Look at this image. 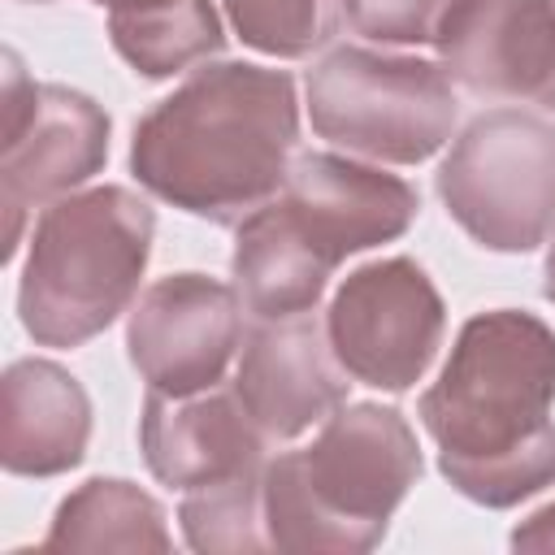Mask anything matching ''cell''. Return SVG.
Segmentation results:
<instances>
[{
	"label": "cell",
	"instance_id": "1",
	"mask_svg": "<svg viewBox=\"0 0 555 555\" xmlns=\"http://www.w3.org/2000/svg\"><path fill=\"white\" fill-rule=\"evenodd\" d=\"M555 330L525 308H490L460 325L416 416L438 473L477 507H516L555 486Z\"/></svg>",
	"mask_w": 555,
	"mask_h": 555
},
{
	"label": "cell",
	"instance_id": "2",
	"mask_svg": "<svg viewBox=\"0 0 555 555\" xmlns=\"http://www.w3.org/2000/svg\"><path fill=\"white\" fill-rule=\"evenodd\" d=\"M295 143L299 100L286 69L204 61L134 121L130 173L169 208L238 225L286 186Z\"/></svg>",
	"mask_w": 555,
	"mask_h": 555
},
{
	"label": "cell",
	"instance_id": "3",
	"mask_svg": "<svg viewBox=\"0 0 555 555\" xmlns=\"http://www.w3.org/2000/svg\"><path fill=\"white\" fill-rule=\"evenodd\" d=\"M416 212L421 195L408 178L356 156L304 152L286 186L238 221L234 291L256 321L317 312L334 269L356 251L403 238Z\"/></svg>",
	"mask_w": 555,
	"mask_h": 555
},
{
	"label": "cell",
	"instance_id": "4",
	"mask_svg": "<svg viewBox=\"0 0 555 555\" xmlns=\"http://www.w3.org/2000/svg\"><path fill=\"white\" fill-rule=\"evenodd\" d=\"M421 473V442L399 408L343 403L308 447L278 451L264 464L269 551H373Z\"/></svg>",
	"mask_w": 555,
	"mask_h": 555
},
{
	"label": "cell",
	"instance_id": "5",
	"mask_svg": "<svg viewBox=\"0 0 555 555\" xmlns=\"http://www.w3.org/2000/svg\"><path fill=\"white\" fill-rule=\"evenodd\" d=\"M156 212L130 186H87L39 208L17 278V317L39 347H82L134 308Z\"/></svg>",
	"mask_w": 555,
	"mask_h": 555
},
{
	"label": "cell",
	"instance_id": "6",
	"mask_svg": "<svg viewBox=\"0 0 555 555\" xmlns=\"http://www.w3.org/2000/svg\"><path fill=\"white\" fill-rule=\"evenodd\" d=\"M308 117L347 156L421 165L451 143L460 100L438 61L343 43L308 69Z\"/></svg>",
	"mask_w": 555,
	"mask_h": 555
},
{
	"label": "cell",
	"instance_id": "7",
	"mask_svg": "<svg viewBox=\"0 0 555 555\" xmlns=\"http://www.w3.org/2000/svg\"><path fill=\"white\" fill-rule=\"evenodd\" d=\"M447 217L486 251L520 256L555 230V121L529 108L477 113L434 173Z\"/></svg>",
	"mask_w": 555,
	"mask_h": 555
},
{
	"label": "cell",
	"instance_id": "8",
	"mask_svg": "<svg viewBox=\"0 0 555 555\" xmlns=\"http://www.w3.org/2000/svg\"><path fill=\"white\" fill-rule=\"evenodd\" d=\"M108 134L113 121L91 95L26 78L17 52H9L0 139V208L9 217L4 260L17 256L26 208H43L104 169Z\"/></svg>",
	"mask_w": 555,
	"mask_h": 555
},
{
	"label": "cell",
	"instance_id": "9",
	"mask_svg": "<svg viewBox=\"0 0 555 555\" xmlns=\"http://www.w3.org/2000/svg\"><path fill=\"white\" fill-rule=\"evenodd\" d=\"M325 334L351 382L403 395L412 390L447 334V304L412 256H382L343 278L325 308Z\"/></svg>",
	"mask_w": 555,
	"mask_h": 555
},
{
	"label": "cell",
	"instance_id": "10",
	"mask_svg": "<svg viewBox=\"0 0 555 555\" xmlns=\"http://www.w3.org/2000/svg\"><path fill=\"white\" fill-rule=\"evenodd\" d=\"M243 347V299L208 273L156 278L126 317V356L147 390L195 395L221 386Z\"/></svg>",
	"mask_w": 555,
	"mask_h": 555
},
{
	"label": "cell",
	"instance_id": "11",
	"mask_svg": "<svg viewBox=\"0 0 555 555\" xmlns=\"http://www.w3.org/2000/svg\"><path fill=\"white\" fill-rule=\"evenodd\" d=\"M434 48L473 95L555 104V0H451Z\"/></svg>",
	"mask_w": 555,
	"mask_h": 555
},
{
	"label": "cell",
	"instance_id": "12",
	"mask_svg": "<svg viewBox=\"0 0 555 555\" xmlns=\"http://www.w3.org/2000/svg\"><path fill=\"white\" fill-rule=\"evenodd\" d=\"M234 390L269 442H291L347 403V369L338 364L317 312L256 321L238 347Z\"/></svg>",
	"mask_w": 555,
	"mask_h": 555
},
{
	"label": "cell",
	"instance_id": "13",
	"mask_svg": "<svg viewBox=\"0 0 555 555\" xmlns=\"http://www.w3.org/2000/svg\"><path fill=\"white\" fill-rule=\"evenodd\" d=\"M139 451L147 473L169 490H199L269 464V438L247 416L238 390L208 386L195 395H143Z\"/></svg>",
	"mask_w": 555,
	"mask_h": 555
},
{
	"label": "cell",
	"instance_id": "14",
	"mask_svg": "<svg viewBox=\"0 0 555 555\" xmlns=\"http://www.w3.org/2000/svg\"><path fill=\"white\" fill-rule=\"evenodd\" d=\"M91 442V399L56 360H13L0 377V464L13 477H61Z\"/></svg>",
	"mask_w": 555,
	"mask_h": 555
},
{
	"label": "cell",
	"instance_id": "15",
	"mask_svg": "<svg viewBox=\"0 0 555 555\" xmlns=\"http://www.w3.org/2000/svg\"><path fill=\"white\" fill-rule=\"evenodd\" d=\"M117 56L147 82L173 78L225 48L212 0H95Z\"/></svg>",
	"mask_w": 555,
	"mask_h": 555
},
{
	"label": "cell",
	"instance_id": "16",
	"mask_svg": "<svg viewBox=\"0 0 555 555\" xmlns=\"http://www.w3.org/2000/svg\"><path fill=\"white\" fill-rule=\"evenodd\" d=\"M165 507L126 477H87L48 525L43 551H169Z\"/></svg>",
	"mask_w": 555,
	"mask_h": 555
},
{
	"label": "cell",
	"instance_id": "17",
	"mask_svg": "<svg viewBox=\"0 0 555 555\" xmlns=\"http://www.w3.org/2000/svg\"><path fill=\"white\" fill-rule=\"evenodd\" d=\"M260 473H243L230 481H212L182 494L178 520L191 551L204 555H243V551H269L264 533V499H260Z\"/></svg>",
	"mask_w": 555,
	"mask_h": 555
},
{
	"label": "cell",
	"instance_id": "18",
	"mask_svg": "<svg viewBox=\"0 0 555 555\" xmlns=\"http://www.w3.org/2000/svg\"><path fill=\"white\" fill-rule=\"evenodd\" d=\"M234 35L264 56L304 61L338 35L343 0H221Z\"/></svg>",
	"mask_w": 555,
	"mask_h": 555
},
{
	"label": "cell",
	"instance_id": "19",
	"mask_svg": "<svg viewBox=\"0 0 555 555\" xmlns=\"http://www.w3.org/2000/svg\"><path fill=\"white\" fill-rule=\"evenodd\" d=\"M451 0H343V17L356 35L382 48L434 43Z\"/></svg>",
	"mask_w": 555,
	"mask_h": 555
},
{
	"label": "cell",
	"instance_id": "20",
	"mask_svg": "<svg viewBox=\"0 0 555 555\" xmlns=\"http://www.w3.org/2000/svg\"><path fill=\"white\" fill-rule=\"evenodd\" d=\"M507 542H512V551H555V503L525 516Z\"/></svg>",
	"mask_w": 555,
	"mask_h": 555
},
{
	"label": "cell",
	"instance_id": "21",
	"mask_svg": "<svg viewBox=\"0 0 555 555\" xmlns=\"http://www.w3.org/2000/svg\"><path fill=\"white\" fill-rule=\"evenodd\" d=\"M542 295L555 304V238L546 243V264H542Z\"/></svg>",
	"mask_w": 555,
	"mask_h": 555
},
{
	"label": "cell",
	"instance_id": "22",
	"mask_svg": "<svg viewBox=\"0 0 555 555\" xmlns=\"http://www.w3.org/2000/svg\"><path fill=\"white\" fill-rule=\"evenodd\" d=\"M26 4H52V0H26Z\"/></svg>",
	"mask_w": 555,
	"mask_h": 555
},
{
	"label": "cell",
	"instance_id": "23",
	"mask_svg": "<svg viewBox=\"0 0 555 555\" xmlns=\"http://www.w3.org/2000/svg\"><path fill=\"white\" fill-rule=\"evenodd\" d=\"M551 108H555V104H551Z\"/></svg>",
	"mask_w": 555,
	"mask_h": 555
}]
</instances>
